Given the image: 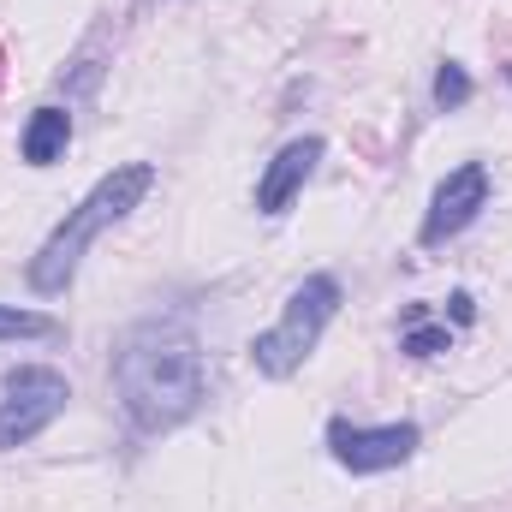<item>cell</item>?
Returning a JSON list of instances; mask_svg holds the SVG:
<instances>
[{
	"instance_id": "6da1fadb",
	"label": "cell",
	"mask_w": 512,
	"mask_h": 512,
	"mask_svg": "<svg viewBox=\"0 0 512 512\" xmlns=\"http://www.w3.org/2000/svg\"><path fill=\"white\" fill-rule=\"evenodd\" d=\"M114 382H120L131 423L143 435H161V429L185 423L209 393L203 346L185 322H143V328H131V340L114 358Z\"/></svg>"
},
{
	"instance_id": "7a4b0ae2",
	"label": "cell",
	"mask_w": 512,
	"mask_h": 512,
	"mask_svg": "<svg viewBox=\"0 0 512 512\" xmlns=\"http://www.w3.org/2000/svg\"><path fill=\"white\" fill-rule=\"evenodd\" d=\"M149 185H155V167L149 161H126V167H114L54 233H48V245L30 256V286L36 292H66L72 286V274H78V262L90 251V239L102 233V227H114V221H126L131 209L149 197Z\"/></svg>"
},
{
	"instance_id": "3957f363",
	"label": "cell",
	"mask_w": 512,
	"mask_h": 512,
	"mask_svg": "<svg viewBox=\"0 0 512 512\" xmlns=\"http://www.w3.org/2000/svg\"><path fill=\"white\" fill-rule=\"evenodd\" d=\"M334 310H340V280H334V274H310V280L286 298V316H280L268 334L251 340L256 376L286 382V376L316 352V340H322V328L334 322Z\"/></svg>"
},
{
	"instance_id": "277c9868",
	"label": "cell",
	"mask_w": 512,
	"mask_h": 512,
	"mask_svg": "<svg viewBox=\"0 0 512 512\" xmlns=\"http://www.w3.org/2000/svg\"><path fill=\"white\" fill-rule=\"evenodd\" d=\"M66 399H72V387H66L60 370H48V364H18V370L6 376V399H0V453L36 441V435L66 411Z\"/></svg>"
},
{
	"instance_id": "5b68a950",
	"label": "cell",
	"mask_w": 512,
	"mask_h": 512,
	"mask_svg": "<svg viewBox=\"0 0 512 512\" xmlns=\"http://www.w3.org/2000/svg\"><path fill=\"white\" fill-rule=\"evenodd\" d=\"M417 441H423L417 423H382V429H364V423H346V417L328 423V453L346 471H358V477H376V471L405 465L417 453Z\"/></svg>"
},
{
	"instance_id": "8992f818",
	"label": "cell",
	"mask_w": 512,
	"mask_h": 512,
	"mask_svg": "<svg viewBox=\"0 0 512 512\" xmlns=\"http://www.w3.org/2000/svg\"><path fill=\"white\" fill-rule=\"evenodd\" d=\"M489 209V167L483 161H465L459 173H447L429 197V215H423V245H447L459 239L477 215Z\"/></svg>"
},
{
	"instance_id": "52a82bcc",
	"label": "cell",
	"mask_w": 512,
	"mask_h": 512,
	"mask_svg": "<svg viewBox=\"0 0 512 512\" xmlns=\"http://www.w3.org/2000/svg\"><path fill=\"white\" fill-rule=\"evenodd\" d=\"M316 161H322V137H298V143H286V149L268 161L262 185H256V209H262V215H286L292 197L304 191V179L316 173Z\"/></svg>"
},
{
	"instance_id": "ba28073f",
	"label": "cell",
	"mask_w": 512,
	"mask_h": 512,
	"mask_svg": "<svg viewBox=\"0 0 512 512\" xmlns=\"http://www.w3.org/2000/svg\"><path fill=\"white\" fill-rule=\"evenodd\" d=\"M72 143V114L66 108H36L30 126H24V161L30 167H54Z\"/></svg>"
},
{
	"instance_id": "9c48e42d",
	"label": "cell",
	"mask_w": 512,
	"mask_h": 512,
	"mask_svg": "<svg viewBox=\"0 0 512 512\" xmlns=\"http://www.w3.org/2000/svg\"><path fill=\"white\" fill-rule=\"evenodd\" d=\"M60 322L42 316V310H18V304H0V340H54Z\"/></svg>"
},
{
	"instance_id": "30bf717a",
	"label": "cell",
	"mask_w": 512,
	"mask_h": 512,
	"mask_svg": "<svg viewBox=\"0 0 512 512\" xmlns=\"http://www.w3.org/2000/svg\"><path fill=\"white\" fill-rule=\"evenodd\" d=\"M465 102H471V72L447 60V66L435 72V108L447 114V108H465Z\"/></svg>"
},
{
	"instance_id": "8fae6325",
	"label": "cell",
	"mask_w": 512,
	"mask_h": 512,
	"mask_svg": "<svg viewBox=\"0 0 512 512\" xmlns=\"http://www.w3.org/2000/svg\"><path fill=\"white\" fill-rule=\"evenodd\" d=\"M453 346V334L447 328H423V310H411V334L399 340V352H411V358H435V352H447Z\"/></svg>"
}]
</instances>
